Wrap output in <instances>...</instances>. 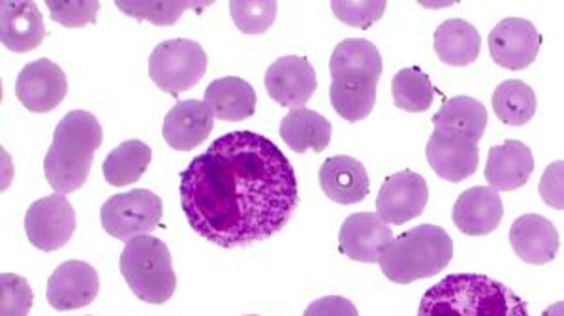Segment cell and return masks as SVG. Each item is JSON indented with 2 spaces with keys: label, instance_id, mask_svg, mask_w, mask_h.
Segmentation results:
<instances>
[{
  "label": "cell",
  "instance_id": "1",
  "mask_svg": "<svg viewBox=\"0 0 564 316\" xmlns=\"http://www.w3.org/2000/svg\"><path fill=\"white\" fill-rule=\"evenodd\" d=\"M180 193L194 232L225 249L273 238L300 204L294 166L270 138L249 130L220 135L196 156Z\"/></svg>",
  "mask_w": 564,
  "mask_h": 316
},
{
  "label": "cell",
  "instance_id": "2",
  "mask_svg": "<svg viewBox=\"0 0 564 316\" xmlns=\"http://www.w3.org/2000/svg\"><path fill=\"white\" fill-rule=\"evenodd\" d=\"M416 316H529L507 284L480 273H456L425 292Z\"/></svg>",
  "mask_w": 564,
  "mask_h": 316
},
{
  "label": "cell",
  "instance_id": "3",
  "mask_svg": "<svg viewBox=\"0 0 564 316\" xmlns=\"http://www.w3.org/2000/svg\"><path fill=\"white\" fill-rule=\"evenodd\" d=\"M329 72V100L334 110L350 123L371 116L382 76V57L377 45L366 39L343 40L334 50Z\"/></svg>",
  "mask_w": 564,
  "mask_h": 316
},
{
  "label": "cell",
  "instance_id": "4",
  "mask_svg": "<svg viewBox=\"0 0 564 316\" xmlns=\"http://www.w3.org/2000/svg\"><path fill=\"white\" fill-rule=\"evenodd\" d=\"M102 140V124L93 113L84 110L66 113L55 129L44 159L47 183L61 194L84 187Z\"/></svg>",
  "mask_w": 564,
  "mask_h": 316
},
{
  "label": "cell",
  "instance_id": "5",
  "mask_svg": "<svg viewBox=\"0 0 564 316\" xmlns=\"http://www.w3.org/2000/svg\"><path fill=\"white\" fill-rule=\"evenodd\" d=\"M454 257L449 233L435 225H420L401 233L380 254V270L391 283L411 284L446 270Z\"/></svg>",
  "mask_w": 564,
  "mask_h": 316
},
{
  "label": "cell",
  "instance_id": "6",
  "mask_svg": "<svg viewBox=\"0 0 564 316\" xmlns=\"http://www.w3.org/2000/svg\"><path fill=\"white\" fill-rule=\"evenodd\" d=\"M121 273L130 291L141 302L166 304L177 288L172 254L166 243L154 236H140L127 243L121 254Z\"/></svg>",
  "mask_w": 564,
  "mask_h": 316
},
{
  "label": "cell",
  "instance_id": "7",
  "mask_svg": "<svg viewBox=\"0 0 564 316\" xmlns=\"http://www.w3.org/2000/svg\"><path fill=\"white\" fill-rule=\"evenodd\" d=\"M206 72V52L193 40H166L156 45L149 57V76L159 89L172 97L193 89Z\"/></svg>",
  "mask_w": 564,
  "mask_h": 316
},
{
  "label": "cell",
  "instance_id": "8",
  "mask_svg": "<svg viewBox=\"0 0 564 316\" xmlns=\"http://www.w3.org/2000/svg\"><path fill=\"white\" fill-rule=\"evenodd\" d=\"M162 211L164 206L156 194L145 188H134L130 193L111 196L100 209V219L109 236L129 243L134 238L153 232L161 225Z\"/></svg>",
  "mask_w": 564,
  "mask_h": 316
},
{
  "label": "cell",
  "instance_id": "9",
  "mask_svg": "<svg viewBox=\"0 0 564 316\" xmlns=\"http://www.w3.org/2000/svg\"><path fill=\"white\" fill-rule=\"evenodd\" d=\"M74 230L76 211L63 194L40 198L26 211V238L40 251L52 252L63 249Z\"/></svg>",
  "mask_w": 564,
  "mask_h": 316
},
{
  "label": "cell",
  "instance_id": "10",
  "mask_svg": "<svg viewBox=\"0 0 564 316\" xmlns=\"http://www.w3.org/2000/svg\"><path fill=\"white\" fill-rule=\"evenodd\" d=\"M476 138L457 134L452 130L435 129L431 134L425 155L438 177L449 183H462L476 174L480 162V149Z\"/></svg>",
  "mask_w": 564,
  "mask_h": 316
},
{
  "label": "cell",
  "instance_id": "11",
  "mask_svg": "<svg viewBox=\"0 0 564 316\" xmlns=\"http://www.w3.org/2000/svg\"><path fill=\"white\" fill-rule=\"evenodd\" d=\"M427 200V181L412 170H403L384 181L377 198V215L390 225H404L423 214Z\"/></svg>",
  "mask_w": 564,
  "mask_h": 316
},
{
  "label": "cell",
  "instance_id": "12",
  "mask_svg": "<svg viewBox=\"0 0 564 316\" xmlns=\"http://www.w3.org/2000/svg\"><path fill=\"white\" fill-rule=\"evenodd\" d=\"M68 92V79L61 66L50 58H39L23 66L15 81V95L33 113H47L63 102Z\"/></svg>",
  "mask_w": 564,
  "mask_h": 316
},
{
  "label": "cell",
  "instance_id": "13",
  "mask_svg": "<svg viewBox=\"0 0 564 316\" xmlns=\"http://www.w3.org/2000/svg\"><path fill=\"white\" fill-rule=\"evenodd\" d=\"M489 53L497 65L523 70L539 57L542 36L531 21L507 18L489 33Z\"/></svg>",
  "mask_w": 564,
  "mask_h": 316
},
{
  "label": "cell",
  "instance_id": "14",
  "mask_svg": "<svg viewBox=\"0 0 564 316\" xmlns=\"http://www.w3.org/2000/svg\"><path fill=\"white\" fill-rule=\"evenodd\" d=\"M316 87L315 68L305 57L276 58L265 72V89L282 108H302L315 95Z\"/></svg>",
  "mask_w": 564,
  "mask_h": 316
},
{
  "label": "cell",
  "instance_id": "15",
  "mask_svg": "<svg viewBox=\"0 0 564 316\" xmlns=\"http://www.w3.org/2000/svg\"><path fill=\"white\" fill-rule=\"evenodd\" d=\"M100 292V279L93 265L68 260L53 271L47 281V302L53 309L74 310L95 302Z\"/></svg>",
  "mask_w": 564,
  "mask_h": 316
},
{
  "label": "cell",
  "instance_id": "16",
  "mask_svg": "<svg viewBox=\"0 0 564 316\" xmlns=\"http://www.w3.org/2000/svg\"><path fill=\"white\" fill-rule=\"evenodd\" d=\"M393 241V232L377 214H354L343 222L339 251L356 262L377 264L386 247Z\"/></svg>",
  "mask_w": 564,
  "mask_h": 316
},
{
  "label": "cell",
  "instance_id": "17",
  "mask_svg": "<svg viewBox=\"0 0 564 316\" xmlns=\"http://www.w3.org/2000/svg\"><path fill=\"white\" fill-rule=\"evenodd\" d=\"M215 116L206 102L181 100L164 117L162 135L175 151H193L213 132Z\"/></svg>",
  "mask_w": 564,
  "mask_h": 316
},
{
  "label": "cell",
  "instance_id": "18",
  "mask_svg": "<svg viewBox=\"0 0 564 316\" xmlns=\"http://www.w3.org/2000/svg\"><path fill=\"white\" fill-rule=\"evenodd\" d=\"M510 243L516 254L527 264H550L558 252L557 228L542 215H523L513 220Z\"/></svg>",
  "mask_w": 564,
  "mask_h": 316
},
{
  "label": "cell",
  "instance_id": "19",
  "mask_svg": "<svg viewBox=\"0 0 564 316\" xmlns=\"http://www.w3.org/2000/svg\"><path fill=\"white\" fill-rule=\"evenodd\" d=\"M505 207L491 187H473L457 198L452 219L467 236H488L499 228Z\"/></svg>",
  "mask_w": 564,
  "mask_h": 316
},
{
  "label": "cell",
  "instance_id": "20",
  "mask_svg": "<svg viewBox=\"0 0 564 316\" xmlns=\"http://www.w3.org/2000/svg\"><path fill=\"white\" fill-rule=\"evenodd\" d=\"M44 39V18L34 2L0 4V40L10 52H33Z\"/></svg>",
  "mask_w": 564,
  "mask_h": 316
},
{
  "label": "cell",
  "instance_id": "21",
  "mask_svg": "<svg viewBox=\"0 0 564 316\" xmlns=\"http://www.w3.org/2000/svg\"><path fill=\"white\" fill-rule=\"evenodd\" d=\"M318 177L327 198L343 206L358 204L371 190L366 166L352 156L337 155L327 159L321 166Z\"/></svg>",
  "mask_w": 564,
  "mask_h": 316
},
{
  "label": "cell",
  "instance_id": "22",
  "mask_svg": "<svg viewBox=\"0 0 564 316\" xmlns=\"http://www.w3.org/2000/svg\"><path fill=\"white\" fill-rule=\"evenodd\" d=\"M534 172L531 149L520 140H507L489 149L486 179L495 190H516L523 187Z\"/></svg>",
  "mask_w": 564,
  "mask_h": 316
},
{
  "label": "cell",
  "instance_id": "23",
  "mask_svg": "<svg viewBox=\"0 0 564 316\" xmlns=\"http://www.w3.org/2000/svg\"><path fill=\"white\" fill-rule=\"evenodd\" d=\"M257 92L245 79L228 76L207 85L206 103L213 116L223 121H245L257 110Z\"/></svg>",
  "mask_w": 564,
  "mask_h": 316
},
{
  "label": "cell",
  "instance_id": "24",
  "mask_svg": "<svg viewBox=\"0 0 564 316\" xmlns=\"http://www.w3.org/2000/svg\"><path fill=\"white\" fill-rule=\"evenodd\" d=\"M332 130L326 117L307 108H295L282 119L281 138L294 153H307L308 149L322 153L329 145Z\"/></svg>",
  "mask_w": 564,
  "mask_h": 316
},
{
  "label": "cell",
  "instance_id": "25",
  "mask_svg": "<svg viewBox=\"0 0 564 316\" xmlns=\"http://www.w3.org/2000/svg\"><path fill=\"white\" fill-rule=\"evenodd\" d=\"M480 33L468 21H444L435 31V52L446 65H473L480 55Z\"/></svg>",
  "mask_w": 564,
  "mask_h": 316
},
{
  "label": "cell",
  "instance_id": "26",
  "mask_svg": "<svg viewBox=\"0 0 564 316\" xmlns=\"http://www.w3.org/2000/svg\"><path fill=\"white\" fill-rule=\"evenodd\" d=\"M153 159V151L148 143L129 140L117 145L102 164L104 179L113 187H124L135 183L145 174Z\"/></svg>",
  "mask_w": 564,
  "mask_h": 316
},
{
  "label": "cell",
  "instance_id": "27",
  "mask_svg": "<svg viewBox=\"0 0 564 316\" xmlns=\"http://www.w3.org/2000/svg\"><path fill=\"white\" fill-rule=\"evenodd\" d=\"M431 123L435 124V129L452 130L481 140L488 127V110L476 98L454 97L443 103Z\"/></svg>",
  "mask_w": 564,
  "mask_h": 316
},
{
  "label": "cell",
  "instance_id": "28",
  "mask_svg": "<svg viewBox=\"0 0 564 316\" xmlns=\"http://www.w3.org/2000/svg\"><path fill=\"white\" fill-rule=\"evenodd\" d=\"M539 108V100L531 85L520 79H508L494 92V111L502 123L523 127Z\"/></svg>",
  "mask_w": 564,
  "mask_h": 316
},
{
  "label": "cell",
  "instance_id": "29",
  "mask_svg": "<svg viewBox=\"0 0 564 316\" xmlns=\"http://www.w3.org/2000/svg\"><path fill=\"white\" fill-rule=\"evenodd\" d=\"M391 92H393L395 106L411 113L430 110L435 98V87L431 84L430 76L420 66L399 70L391 81Z\"/></svg>",
  "mask_w": 564,
  "mask_h": 316
},
{
  "label": "cell",
  "instance_id": "30",
  "mask_svg": "<svg viewBox=\"0 0 564 316\" xmlns=\"http://www.w3.org/2000/svg\"><path fill=\"white\" fill-rule=\"evenodd\" d=\"M117 8L129 18L138 21H151L153 25H174L180 20L185 10L191 8H202L198 2H127V0H117Z\"/></svg>",
  "mask_w": 564,
  "mask_h": 316
},
{
  "label": "cell",
  "instance_id": "31",
  "mask_svg": "<svg viewBox=\"0 0 564 316\" xmlns=\"http://www.w3.org/2000/svg\"><path fill=\"white\" fill-rule=\"evenodd\" d=\"M230 13L234 23L245 34H262L275 23L276 2H230Z\"/></svg>",
  "mask_w": 564,
  "mask_h": 316
},
{
  "label": "cell",
  "instance_id": "32",
  "mask_svg": "<svg viewBox=\"0 0 564 316\" xmlns=\"http://www.w3.org/2000/svg\"><path fill=\"white\" fill-rule=\"evenodd\" d=\"M33 291L15 273L0 275V316H26L33 307Z\"/></svg>",
  "mask_w": 564,
  "mask_h": 316
},
{
  "label": "cell",
  "instance_id": "33",
  "mask_svg": "<svg viewBox=\"0 0 564 316\" xmlns=\"http://www.w3.org/2000/svg\"><path fill=\"white\" fill-rule=\"evenodd\" d=\"M47 10L52 12V20L65 26H84L97 21L100 2H45Z\"/></svg>",
  "mask_w": 564,
  "mask_h": 316
},
{
  "label": "cell",
  "instance_id": "34",
  "mask_svg": "<svg viewBox=\"0 0 564 316\" xmlns=\"http://www.w3.org/2000/svg\"><path fill=\"white\" fill-rule=\"evenodd\" d=\"M332 10L343 23L367 29L382 18L386 2H332Z\"/></svg>",
  "mask_w": 564,
  "mask_h": 316
},
{
  "label": "cell",
  "instance_id": "35",
  "mask_svg": "<svg viewBox=\"0 0 564 316\" xmlns=\"http://www.w3.org/2000/svg\"><path fill=\"white\" fill-rule=\"evenodd\" d=\"M542 200L555 209H564V161L552 162L540 179Z\"/></svg>",
  "mask_w": 564,
  "mask_h": 316
},
{
  "label": "cell",
  "instance_id": "36",
  "mask_svg": "<svg viewBox=\"0 0 564 316\" xmlns=\"http://www.w3.org/2000/svg\"><path fill=\"white\" fill-rule=\"evenodd\" d=\"M303 316H359V313L347 297L326 296L308 305Z\"/></svg>",
  "mask_w": 564,
  "mask_h": 316
},
{
  "label": "cell",
  "instance_id": "37",
  "mask_svg": "<svg viewBox=\"0 0 564 316\" xmlns=\"http://www.w3.org/2000/svg\"><path fill=\"white\" fill-rule=\"evenodd\" d=\"M542 316H564V302L550 305V307L542 313Z\"/></svg>",
  "mask_w": 564,
  "mask_h": 316
},
{
  "label": "cell",
  "instance_id": "38",
  "mask_svg": "<svg viewBox=\"0 0 564 316\" xmlns=\"http://www.w3.org/2000/svg\"><path fill=\"white\" fill-rule=\"evenodd\" d=\"M247 316H258V315H247Z\"/></svg>",
  "mask_w": 564,
  "mask_h": 316
}]
</instances>
